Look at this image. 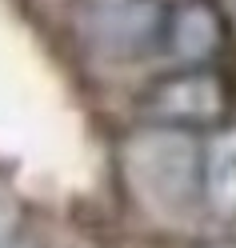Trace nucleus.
I'll list each match as a JSON object with an SVG mask.
<instances>
[{"label": "nucleus", "instance_id": "4", "mask_svg": "<svg viewBox=\"0 0 236 248\" xmlns=\"http://www.w3.org/2000/svg\"><path fill=\"white\" fill-rule=\"evenodd\" d=\"M172 48L184 52V56H208L216 48V20H212V12L204 8V4H192V8H184L172 16Z\"/></svg>", "mask_w": 236, "mask_h": 248}, {"label": "nucleus", "instance_id": "5", "mask_svg": "<svg viewBox=\"0 0 236 248\" xmlns=\"http://www.w3.org/2000/svg\"><path fill=\"white\" fill-rule=\"evenodd\" d=\"M220 248H232V244H220Z\"/></svg>", "mask_w": 236, "mask_h": 248}, {"label": "nucleus", "instance_id": "3", "mask_svg": "<svg viewBox=\"0 0 236 248\" xmlns=\"http://www.w3.org/2000/svg\"><path fill=\"white\" fill-rule=\"evenodd\" d=\"M200 188L216 212H236V128L212 136L200 160Z\"/></svg>", "mask_w": 236, "mask_h": 248}, {"label": "nucleus", "instance_id": "2", "mask_svg": "<svg viewBox=\"0 0 236 248\" xmlns=\"http://www.w3.org/2000/svg\"><path fill=\"white\" fill-rule=\"evenodd\" d=\"M228 108L224 84L208 68H184L164 76L160 84L148 92L144 112L152 120L168 124V128H200V124H216Z\"/></svg>", "mask_w": 236, "mask_h": 248}, {"label": "nucleus", "instance_id": "1", "mask_svg": "<svg viewBox=\"0 0 236 248\" xmlns=\"http://www.w3.org/2000/svg\"><path fill=\"white\" fill-rule=\"evenodd\" d=\"M164 0H80V32L104 56H148L172 40Z\"/></svg>", "mask_w": 236, "mask_h": 248}]
</instances>
